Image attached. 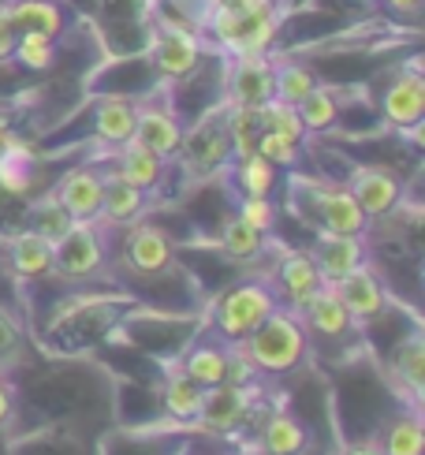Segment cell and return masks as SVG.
I'll return each mask as SVG.
<instances>
[{
    "mask_svg": "<svg viewBox=\"0 0 425 455\" xmlns=\"http://www.w3.org/2000/svg\"><path fill=\"white\" fill-rule=\"evenodd\" d=\"M239 217L250 224V228H258V232H273V224H277V205L269 202V198H243L239 205Z\"/></svg>",
    "mask_w": 425,
    "mask_h": 455,
    "instance_id": "39",
    "label": "cell"
},
{
    "mask_svg": "<svg viewBox=\"0 0 425 455\" xmlns=\"http://www.w3.org/2000/svg\"><path fill=\"white\" fill-rule=\"evenodd\" d=\"M392 381L411 400V407L421 403V381H425V344H421V332H411L392 351Z\"/></svg>",
    "mask_w": 425,
    "mask_h": 455,
    "instance_id": "23",
    "label": "cell"
},
{
    "mask_svg": "<svg viewBox=\"0 0 425 455\" xmlns=\"http://www.w3.org/2000/svg\"><path fill=\"white\" fill-rule=\"evenodd\" d=\"M15 27L8 23V15L4 12H0V60H8V56H12V49H15Z\"/></svg>",
    "mask_w": 425,
    "mask_h": 455,
    "instance_id": "41",
    "label": "cell"
},
{
    "mask_svg": "<svg viewBox=\"0 0 425 455\" xmlns=\"http://www.w3.org/2000/svg\"><path fill=\"white\" fill-rule=\"evenodd\" d=\"M254 112H258V127H261V131H277V135H287V139L302 142L306 127H302V120H299L295 105L269 98V101H265V105H258Z\"/></svg>",
    "mask_w": 425,
    "mask_h": 455,
    "instance_id": "33",
    "label": "cell"
},
{
    "mask_svg": "<svg viewBox=\"0 0 425 455\" xmlns=\"http://www.w3.org/2000/svg\"><path fill=\"white\" fill-rule=\"evenodd\" d=\"M340 455H384L381 451V444H377V437H365V441H355V444H347Z\"/></svg>",
    "mask_w": 425,
    "mask_h": 455,
    "instance_id": "42",
    "label": "cell"
},
{
    "mask_svg": "<svg viewBox=\"0 0 425 455\" xmlns=\"http://www.w3.org/2000/svg\"><path fill=\"white\" fill-rule=\"evenodd\" d=\"M280 307L273 283L265 280H239L228 291L217 295L209 310V336H217L221 344H243L261 321Z\"/></svg>",
    "mask_w": 425,
    "mask_h": 455,
    "instance_id": "2",
    "label": "cell"
},
{
    "mask_svg": "<svg viewBox=\"0 0 425 455\" xmlns=\"http://www.w3.org/2000/svg\"><path fill=\"white\" fill-rule=\"evenodd\" d=\"M299 112V120L306 131H328L336 124V98H333V90H325V86H314L306 98L295 105Z\"/></svg>",
    "mask_w": 425,
    "mask_h": 455,
    "instance_id": "34",
    "label": "cell"
},
{
    "mask_svg": "<svg viewBox=\"0 0 425 455\" xmlns=\"http://www.w3.org/2000/svg\"><path fill=\"white\" fill-rule=\"evenodd\" d=\"M149 52H153V68H157L164 79H183V75H190L198 68L202 45L187 27H161L153 34Z\"/></svg>",
    "mask_w": 425,
    "mask_h": 455,
    "instance_id": "13",
    "label": "cell"
},
{
    "mask_svg": "<svg viewBox=\"0 0 425 455\" xmlns=\"http://www.w3.org/2000/svg\"><path fill=\"white\" fill-rule=\"evenodd\" d=\"M377 444L384 455H425V426H421L418 407L396 414V419L384 426Z\"/></svg>",
    "mask_w": 425,
    "mask_h": 455,
    "instance_id": "26",
    "label": "cell"
},
{
    "mask_svg": "<svg viewBox=\"0 0 425 455\" xmlns=\"http://www.w3.org/2000/svg\"><path fill=\"white\" fill-rule=\"evenodd\" d=\"M425 112V83L418 71H407L384 93V120L399 131H414Z\"/></svg>",
    "mask_w": 425,
    "mask_h": 455,
    "instance_id": "18",
    "label": "cell"
},
{
    "mask_svg": "<svg viewBox=\"0 0 425 455\" xmlns=\"http://www.w3.org/2000/svg\"><path fill=\"white\" fill-rule=\"evenodd\" d=\"M134 146L157 154L161 161L176 157L180 154V142H183V127L176 120V112L164 108V105H139V116H134Z\"/></svg>",
    "mask_w": 425,
    "mask_h": 455,
    "instance_id": "12",
    "label": "cell"
},
{
    "mask_svg": "<svg viewBox=\"0 0 425 455\" xmlns=\"http://www.w3.org/2000/svg\"><path fill=\"white\" fill-rule=\"evenodd\" d=\"M261 455H306L310 448V429H306L292 411H269L258 429Z\"/></svg>",
    "mask_w": 425,
    "mask_h": 455,
    "instance_id": "17",
    "label": "cell"
},
{
    "mask_svg": "<svg viewBox=\"0 0 425 455\" xmlns=\"http://www.w3.org/2000/svg\"><path fill=\"white\" fill-rule=\"evenodd\" d=\"M134 116H139V105L127 98H101L98 108H93V131L105 146H124L134 135Z\"/></svg>",
    "mask_w": 425,
    "mask_h": 455,
    "instance_id": "25",
    "label": "cell"
},
{
    "mask_svg": "<svg viewBox=\"0 0 425 455\" xmlns=\"http://www.w3.org/2000/svg\"><path fill=\"white\" fill-rule=\"evenodd\" d=\"M30 172H34V157L23 142H12L0 154V191L8 195H27L30 191Z\"/></svg>",
    "mask_w": 425,
    "mask_h": 455,
    "instance_id": "29",
    "label": "cell"
},
{
    "mask_svg": "<svg viewBox=\"0 0 425 455\" xmlns=\"http://www.w3.org/2000/svg\"><path fill=\"white\" fill-rule=\"evenodd\" d=\"M236 455H246V451H236Z\"/></svg>",
    "mask_w": 425,
    "mask_h": 455,
    "instance_id": "46",
    "label": "cell"
},
{
    "mask_svg": "<svg viewBox=\"0 0 425 455\" xmlns=\"http://www.w3.org/2000/svg\"><path fill=\"white\" fill-rule=\"evenodd\" d=\"M389 4H392V8H414L418 0H389Z\"/></svg>",
    "mask_w": 425,
    "mask_h": 455,
    "instance_id": "44",
    "label": "cell"
},
{
    "mask_svg": "<svg viewBox=\"0 0 425 455\" xmlns=\"http://www.w3.org/2000/svg\"><path fill=\"white\" fill-rule=\"evenodd\" d=\"M299 317L306 325V336H321V339H343V336H351L358 329L355 317L347 314V307L336 299V291L328 288V283L306 299V307L299 310Z\"/></svg>",
    "mask_w": 425,
    "mask_h": 455,
    "instance_id": "15",
    "label": "cell"
},
{
    "mask_svg": "<svg viewBox=\"0 0 425 455\" xmlns=\"http://www.w3.org/2000/svg\"><path fill=\"white\" fill-rule=\"evenodd\" d=\"M101 180H105V195H101V213H98V220H101V224H116V228L139 224L142 213H146V191L124 183L120 176L112 172V168H108V172H101Z\"/></svg>",
    "mask_w": 425,
    "mask_h": 455,
    "instance_id": "19",
    "label": "cell"
},
{
    "mask_svg": "<svg viewBox=\"0 0 425 455\" xmlns=\"http://www.w3.org/2000/svg\"><path fill=\"white\" fill-rule=\"evenodd\" d=\"M243 351L250 355V363L258 366L261 377H287L306 363V355H310V336H306V325L295 310L277 307L243 339Z\"/></svg>",
    "mask_w": 425,
    "mask_h": 455,
    "instance_id": "1",
    "label": "cell"
},
{
    "mask_svg": "<svg viewBox=\"0 0 425 455\" xmlns=\"http://www.w3.org/2000/svg\"><path fill=\"white\" fill-rule=\"evenodd\" d=\"M190 455H217V451H190Z\"/></svg>",
    "mask_w": 425,
    "mask_h": 455,
    "instance_id": "45",
    "label": "cell"
},
{
    "mask_svg": "<svg viewBox=\"0 0 425 455\" xmlns=\"http://www.w3.org/2000/svg\"><path fill=\"white\" fill-rule=\"evenodd\" d=\"M254 154H261L269 164L277 168H287L299 161V142L287 139V135H277V131H261L258 142H254Z\"/></svg>",
    "mask_w": 425,
    "mask_h": 455,
    "instance_id": "36",
    "label": "cell"
},
{
    "mask_svg": "<svg viewBox=\"0 0 425 455\" xmlns=\"http://www.w3.org/2000/svg\"><path fill=\"white\" fill-rule=\"evenodd\" d=\"M12 56H19V64L30 71H45L56 60V49H52V37H45V34H19Z\"/></svg>",
    "mask_w": 425,
    "mask_h": 455,
    "instance_id": "35",
    "label": "cell"
},
{
    "mask_svg": "<svg viewBox=\"0 0 425 455\" xmlns=\"http://www.w3.org/2000/svg\"><path fill=\"white\" fill-rule=\"evenodd\" d=\"M231 385H261L265 377L258 373V366L250 363V355L243 351V344H228V377Z\"/></svg>",
    "mask_w": 425,
    "mask_h": 455,
    "instance_id": "38",
    "label": "cell"
},
{
    "mask_svg": "<svg viewBox=\"0 0 425 455\" xmlns=\"http://www.w3.org/2000/svg\"><path fill=\"white\" fill-rule=\"evenodd\" d=\"M221 246L236 258V261H254L261 251H265V232H258V228H250L239 213L231 217L224 224V232H221Z\"/></svg>",
    "mask_w": 425,
    "mask_h": 455,
    "instance_id": "30",
    "label": "cell"
},
{
    "mask_svg": "<svg viewBox=\"0 0 425 455\" xmlns=\"http://www.w3.org/2000/svg\"><path fill=\"white\" fill-rule=\"evenodd\" d=\"M180 370H183L195 385H202V388L224 385V377H228V344H221L217 336L202 339V344H195V347H190V351L180 358Z\"/></svg>",
    "mask_w": 425,
    "mask_h": 455,
    "instance_id": "22",
    "label": "cell"
},
{
    "mask_svg": "<svg viewBox=\"0 0 425 455\" xmlns=\"http://www.w3.org/2000/svg\"><path fill=\"white\" fill-rule=\"evenodd\" d=\"M8 23L15 27V34H45L52 37L56 30H60V12H56V4H49V0H19V4L4 8Z\"/></svg>",
    "mask_w": 425,
    "mask_h": 455,
    "instance_id": "27",
    "label": "cell"
},
{
    "mask_svg": "<svg viewBox=\"0 0 425 455\" xmlns=\"http://www.w3.org/2000/svg\"><path fill=\"white\" fill-rule=\"evenodd\" d=\"M108 261V239L98 220H75L68 232L52 243V273L71 283L93 280Z\"/></svg>",
    "mask_w": 425,
    "mask_h": 455,
    "instance_id": "3",
    "label": "cell"
},
{
    "mask_svg": "<svg viewBox=\"0 0 425 455\" xmlns=\"http://www.w3.org/2000/svg\"><path fill=\"white\" fill-rule=\"evenodd\" d=\"M228 93L231 105L258 108L273 98V60L265 52H243L228 71Z\"/></svg>",
    "mask_w": 425,
    "mask_h": 455,
    "instance_id": "10",
    "label": "cell"
},
{
    "mask_svg": "<svg viewBox=\"0 0 425 455\" xmlns=\"http://www.w3.org/2000/svg\"><path fill=\"white\" fill-rule=\"evenodd\" d=\"M258 414V385H212L205 388L198 426L209 437H231Z\"/></svg>",
    "mask_w": 425,
    "mask_h": 455,
    "instance_id": "4",
    "label": "cell"
},
{
    "mask_svg": "<svg viewBox=\"0 0 425 455\" xmlns=\"http://www.w3.org/2000/svg\"><path fill=\"white\" fill-rule=\"evenodd\" d=\"M317 86V79L310 75L306 64H273V98L277 101H287V105H299L306 93Z\"/></svg>",
    "mask_w": 425,
    "mask_h": 455,
    "instance_id": "31",
    "label": "cell"
},
{
    "mask_svg": "<svg viewBox=\"0 0 425 455\" xmlns=\"http://www.w3.org/2000/svg\"><path fill=\"white\" fill-rule=\"evenodd\" d=\"M30 228H34V232L37 235H45V239H60L64 232H68V228L75 224L71 217H68V210H64V205L60 202H56V195L49 191V195H42V198H37L34 205H30Z\"/></svg>",
    "mask_w": 425,
    "mask_h": 455,
    "instance_id": "32",
    "label": "cell"
},
{
    "mask_svg": "<svg viewBox=\"0 0 425 455\" xmlns=\"http://www.w3.org/2000/svg\"><path fill=\"white\" fill-rule=\"evenodd\" d=\"M347 191H351V198L358 202V210L365 217L377 220V217H389L399 205L403 183L396 172H389V168H381V164H358L351 180H347Z\"/></svg>",
    "mask_w": 425,
    "mask_h": 455,
    "instance_id": "8",
    "label": "cell"
},
{
    "mask_svg": "<svg viewBox=\"0 0 425 455\" xmlns=\"http://www.w3.org/2000/svg\"><path fill=\"white\" fill-rule=\"evenodd\" d=\"M15 419V388L4 373H0V429H8Z\"/></svg>",
    "mask_w": 425,
    "mask_h": 455,
    "instance_id": "40",
    "label": "cell"
},
{
    "mask_svg": "<svg viewBox=\"0 0 425 455\" xmlns=\"http://www.w3.org/2000/svg\"><path fill=\"white\" fill-rule=\"evenodd\" d=\"M52 195L68 210L71 220H98L105 180H101V172H93V168H71V172H64L60 183L52 187Z\"/></svg>",
    "mask_w": 425,
    "mask_h": 455,
    "instance_id": "14",
    "label": "cell"
},
{
    "mask_svg": "<svg viewBox=\"0 0 425 455\" xmlns=\"http://www.w3.org/2000/svg\"><path fill=\"white\" fill-rule=\"evenodd\" d=\"M306 210H310V220H314L317 232H333V235H362L365 224H370V217L358 210L351 191H347V187H336V183H310L306 180Z\"/></svg>",
    "mask_w": 425,
    "mask_h": 455,
    "instance_id": "5",
    "label": "cell"
},
{
    "mask_svg": "<svg viewBox=\"0 0 425 455\" xmlns=\"http://www.w3.org/2000/svg\"><path fill=\"white\" fill-rule=\"evenodd\" d=\"M112 172L120 176L124 183L139 187V191H153V187L161 183V176H164V161L157 154H149V149H142V146L124 142V146H116Z\"/></svg>",
    "mask_w": 425,
    "mask_h": 455,
    "instance_id": "21",
    "label": "cell"
},
{
    "mask_svg": "<svg viewBox=\"0 0 425 455\" xmlns=\"http://www.w3.org/2000/svg\"><path fill=\"white\" fill-rule=\"evenodd\" d=\"M236 183L243 198H269L277 187V164H269L261 154H246L236 161Z\"/></svg>",
    "mask_w": 425,
    "mask_h": 455,
    "instance_id": "28",
    "label": "cell"
},
{
    "mask_svg": "<svg viewBox=\"0 0 425 455\" xmlns=\"http://www.w3.org/2000/svg\"><path fill=\"white\" fill-rule=\"evenodd\" d=\"M224 8H231V12H261V8H269V0H224Z\"/></svg>",
    "mask_w": 425,
    "mask_h": 455,
    "instance_id": "43",
    "label": "cell"
},
{
    "mask_svg": "<svg viewBox=\"0 0 425 455\" xmlns=\"http://www.w3.org/2000/svg\"><path fill=\"white\" fill-rule=\"evenodd\" d=\"M8 258H12V269L15 276L23 280H42V276H52V239L37 235L34 228H23L12 246H8Z\"/></svg>",
    "mask_w": 425,
    "mask_h": 455,
    "instance_id": "20",
    "label": "cell"
},
{
    "mask_svg": "<svg viewBox=\"0 0 425 455\" xmlns=\"http://www.w3.org/2000/svg\"><path fill=\"white\" fill-rule=\"evenodd\" d=\"M317 288H325V280L317 273L310 251H287L277 261V283H273V291L280 299V307L299 314L306 307V299H310Z\"/></svg>",
    "mask_w": 425,
    "mask_h": 455,
    "instance_id": "9",
    "label": "cell"
},
{
    "mask_svg": "<svg viewBox=\"0 0 425 455\" xmlns=\"http://www.w3.org/2000/svg\"><path fill=\"white\" fill-rule=\"evenodd\" d=\"M202 400H205V388L190 381V377H187L180 366L168 373V381H164V388H161V403H164V414H168L172 422L198 426Z\"/></svg>",
    "mask_w": 425,
    "mask_h": 455,
    "instance_id": "24",
    "label": "cell"
},
{
    "mask_svg": "<svg viewBox=\"0 0 425 455\" xmlns=\"http://www.w3.org/2000/svg\"><path fill=\"white\" fill-rule=\"evenodd\" d=\"M176 157H183V168H190V172H198V176L217 172V168L231 157L228 112H209V116H202V120L183 135Z\"/></svg>",
    "mask_w": 425,
    "mask_h": 455,
    "instance_id": "6",
    "label": "cell"
},
{
    "mask_svg": "<svg viewBox=\"0 0 425 455\" xmlns=\"http://www.w3.org/2000/svg\"><path fill=\"white\" fill-rule=\"evenodd\" d=\"M310 258L317 265V273L325 283H333L347 276L351 269L365 261V243L362 235H333V232H317V243L310 246Z\"/></svg>",
    "mask_w": 425,
    "mask_h": 455,
    "instance_id": "16",
    "label": "cell"
},
{
    "mask_svg": "<svg viewBox=\"0 0 425 455\" xmlns=\"http://www.w3.org/2000/svg\"><path fill=\"white\" fill-rule=\"evenodd\" d=\"M19 355H23V325L8 314V307H0V366L19 363Z\"/></svg>",
    "mask_w": 425,
    "mask_h": 455,
    "instance_id": "37",
    "label": "cell"
},
{
    "mask_svg": "<svg viewBox=\"0 0 425 455\" xmlns=\"http://www.w3.org/2000/svg\"><path fill=\"white\" fill-rule=\"evenodd\" d=\"M328 288L336 291V299L347 307V314L355 317V325H370V321H377L384 310H389V288H384V280L377 276L373 265H358V269H351L347 276L333 280Z\"/></svg>",
    "mask_w": 425,
    "mask_h": 455,
    "instance_id": "7",
    "label": "cell"
},
{
    "mask_svg": "<svg viewBox=\"0 0 425 455\" xmlns=\"http://www.w3.org/2000/svg\"><path fill=\"white\" fill-rule=\"evenodd\" d=\"M124 265L134 276H161L172 269V239L153 224H131L124 243Z\"/></svg>",
    "mask_w": 425,
    "mask_h": 455,
    "instance_id": "11",
    "label": "cell"
}]
</instances>
